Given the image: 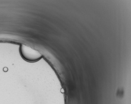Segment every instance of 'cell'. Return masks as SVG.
<instances>
[{
    "label": "cell",
    "instance_id": "cell-1",
    "mask_svg": "<svg viewBox=\"0 0 131 104\" xmlns=\"http://www.w3.org/2000/svg\"><path fill=\"white\" fill-rule=\"evenodd\" d=\"M20 53L23 58L29 62H35L42 57V55L37 50L23 44L20 46Z\"/></svg>",
    "mask_w": 131,
    "mask_h": 104
}]
</instances>
